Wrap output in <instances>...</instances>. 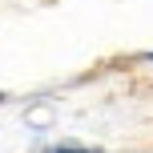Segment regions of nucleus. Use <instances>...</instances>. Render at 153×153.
<instances>
[{"mask_svg":"<svg viewBox=\"0 0 153 153\" xmlns=\"http://www.w3.org/2000/svg\"><path fill=\"white\" fill-rule=\"evenodd\" d=\"M56 153H89V149H56Z\"/></svg>","mask_w":153,"mask_h":153,"instance_id":"1","label":"nucleus"}]
</instances>
